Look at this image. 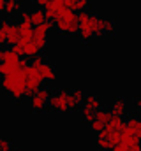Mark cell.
<instances>
[{"label":"cell","mask_w":141,"mask_h":151,"mask_svg":"<svg viewBox=\"0 0 141 151\" xmlns=\"http://www.w3.org/2000/svg\"><path fill=\"white\" fill-rule=\"evenodd\" d=\"M124 128H125V121H124V118L113 116L111 121H109L104 128L97 134L95 144L99 146V150L101 151H111L115 146H118V144L122 142Z\"/></svg>","instance_id":"6da1fadb"},{"label":"cell","mask_w":141,"mask_h":151,"mask_svg":"<svg viewBox=\"0 0 141 151\" xmlns=\"http://www.w3.org/2000/svg\"><path fill=\"white\" fill-rule=\"evenodd\" d=\"M0 86L5 93H9L14 100H21L25 97V76L21 69H16L9 74L2 76Z\"/></svg>","instance_id":"7a4b0ae2"},{"label":"cell","mask_w":141,"mask_h":151,"mask_svg":"<svg viewBox=\"0 0 141 151\" xmlns=\"http://www.w3.org/2000/svg\"><path fill=\"white\" fill-rule=\"evenodd\" d=\"M53 21H55V28L60 34H64V35H76L78 34V14L74 11L64 7Z\"/></svg>","instance_id":"3957f363"},{"label":"cell","mask_w":141,"mask_h":151,"mask_svg":"<svg viewBox=\"0 0 141 151\" xmlns=\"http://www.w3.org/2000/svg\"><path fill=\"white\" fill-rule=\"evenodd\" d=\"M23 76H25V97H32L35 91H39L42 88L44 81L41 79V76L37 74L30 65L23 70Z\"/></svg>","instance_id":"277c9868"},{"label":"cell","mask_w":141,"mask_h":151,"mask_svg":"<svg viewBox=\"0 0 141 151\" xmlns=\"http://www.w3.org/2000/svg\"><path fill=\"white\" fill-rule=\"evenodd\" d=\"M92 18H94V14H90L86 11H83V12L78 14V35L81 37L83 42H88V40H92V37H94V32H92Z\"/></svg>","instance_id":"5b68a950"},{"label":"cell","mask_w":141,"mask_h":151,"mask_svg":"<svg viewBox=\"0 0 141 151\" xmlns=\"http://www.w3.org/2000/svg\"><path fill=\"white\" fill-rule=\"evenodd\" d=\"M20 56L9 47L5 51H2V56H0V76H5L12 70L18 69V63H20Z\"/></svg>","instance_id":"8992f818"},{"label":"cell","mask_w":141,"mask_h":151,"mask_svg":"<svg viewBox=\"0 0 141 151\" xmlns=\"http://www.w3.org/2000/svg\"><path fill=\"white\" fill-rule=\"evenodd\" d=\"M101 109V100L97 95H88L83 99V104H81V116L86 123H90L94 119V113Z\"/></svg>","instance_id":"52a82bcc"},{"label":"cell","mask_w":141,"mask_h":151,"mask_svg":"<svg viewBox=\"0 0 141 151\" xmlns=\"http://www.w3.org/2000/svg\"><path fill=\"white\" fill-rule=\"evenodd\" d=\"M48 107L55 113H67V90H58L48 99Z\"/></svg>","instance_id":"ba28073f"},{"label":"cell","mask_w":141,"mask_h":151,"mask_svg":"<svg viewBox=\"0 0 141 151\" xmlns=\"http://www.w3.org/2000/svg\"><path fill=\"white\" fill-rule=\"evenodd\" d=\"M51 93L53 91L49 88H41L39 91H35L34 95L30 97V107H32V111H35V113L44 111L48 107V99L51 97Z\"/></svg>","instance_id":"9c48e42d"},{"label":"cell","mask_w":141,"mask_h":151,"mask_svg":"<svg viewBox=\"0 0 141 151\" xmlns=\"http://www.w3.org/2000/svg\"><path fill=\"white\" fill-rule=\"evenodd\" d=\"M111 118H113V114L109 113V109H102V107H101L99 111H95V113H94V119L90 121V128H92V132L99 134L106 125L111 121Z\"/></svg>","instance_id":"30bf717a"},{"label":"cell","mask_w":141,"mask_h":151,"mask_svg":"<svg viewBox=\"0 0 141 151\" xmlns=\"http://www.w3.org/2000/svg\"><path fill=\"white\" fill-rule=\"evenodd\" d=\"M35 72L41 76L42 81L53 83V81L57 79V69H55V65H53V63H48V62H42V63L35 69Z\"/></svg>","instance_id":"8fae6325"},{"label":"cell","mask_w":141,"mask_h":151,"mask_svg":"<svg viewBox=\"0 0 141 151\" xmlns=\"http://www.w3.org/2000/svg\"><path fill=\"white\" fill-rule=\"evenodd\" d=\"M125 135H132V137H141V119L138 116H131L125 121V128H124Z\"/></svg>","instance_id":"7c38bea8"},{"label":"cell","mask_w":141,"mask_h":151,"mask_svg":"<svg viewBox=\"0 0 141 151\" xmlns=\"http://www.w3.org/2000/svg\"><path fill=\"white\" fill-rule=\"evenodd\" d=\"M62 9H64V2L62 0H49L44 5V16H46V19L48 21H53Z\"/></svg>","instance_id":"4fadbf2b"},{"label":"cell","mask_w":141,"mask_h":151,"mask_svg":"<svg viewBox=\"0 0 141 151\" xmlns=\"http://www.w3.org/2000/svg\"><path fill=\"white\" fill-rule=\"evenodd\" d=\"M109 113L113 114V116L124 118V116L127 114V100H125L124 97H118V99H115V102L111 104V109H109Z\"/></svg>","instance_id":"5bb4252c"},{"label":"cell","mask_w":141,"mask_h":151,"mask_svg":"<svg viewBox=\"0 0 141 151\" xmlns=\"http://www.w3.org/2000/svg\"><path fill=\"white\" fill-rule=\"evenodd\" d=\"M20 42V32H18V23H11L9 30L5 32V44H9V47H14Z\"/></svg>","instance_id":"9a60e30c"},{"label":"cell","mask_w":141,"mask_h":151,"mask_svg":"<svg viewBox=\"0 0 141 151\" xmlns=\"http://www.w3.org/2000/svg\"><path fill=\"white\" fill-rule=\"evenodd\" d=\"M18 32H20V42L18 44H25V42H30L32 40V34H34L32 25L18 23Z\"/></svg>","instance_id":"2e32d148"},{"label":"cell","mask_w":141,"mask_h":151,"mask_svg":"<svg viewBox=\"0 0 141 151\" xmlns=\"http://www.w3.org/2000/svg\"><path fill=\"white\" fill-rule=\"evenodd\" d=\"M51 27H53V23H51V21H44V23H41V25L34 27V34H32V37L48 39V34H49Z\"/></svg>","instance_id":"e0dca14e"},{"label":"cell","mask_w":141,"mask_h":151,"mask_svg":"<svg viewBox=\"0 0 141 151\" xmlns=\"http://www.w3.org/2000/svg\"><path fill=\"white\" fill-rule=\"evenodd\" d=\"M44 21H48V19H46L42 9L30 11V25H32V27H37V25H41V23H44Z\"/></svg>","instance_id":"ac0fdd59"},{"label":"cell","mask_w":141,"mask_h":151,"mask_svg":"<svg viewBox=\"0 0 141 151\" xmlns=\"http://www.w3.org/2000/svg\"><path fill=\"white\" fill-rule=\"evenodd\" d=\"M92 32H94V37L104 35V32H102V18H99V16L92 18Z\"/></svg>","instance_id":"d6986e66"},{"label":"cell","mask_w":141,"mask_h":151,"mask_svg":"<svg viewBox=\"0 0 141 151\" xmlns=\"http://www.w3.org/2000/svg\"><path fill=\"white\" fill-rule=\"evenodd\" d=\"M20 9V0H5V7H4V12L7 16H12L16 14V11Z\"/></svg>","instance_id":"ffe728a7"},{"label":"cell","mask_w":141,"mask_h":151,"mask_svg":"<svg viewBox=\"0 0 141 151\" xmlns=\"http://www.w3.org/2000/svg\"><path fill=\"white\" fill-rule=\"evenodd\" d=\"M115 28H116V25H115L113 21H109V19H102V32H104V35L113 34Z\"/></svg>","instance_id":"44dd1931"},{"label":"cell","mask_w":141,"mask_h":151,"mask_svg":"<svg viewBox=\"0 0 141 151\" xmlns=\"http://www.w3.org/2000/svg\"><path fill=\"white\" fill-rule=\"evenodd\" d=\"M78 109H79V104L74 100L70 91H67V111H78Z\"/></svg>","instance_id":"7402d4cb"},{"label":"cell","mask_w":141,"mask_h":151,"mask_svg":"<svg viewBox=\"0 0 141 151\" xmlns=\"http://www.w3.org/2000/svg\"><path fill=\"white\" fill-rule=\"evenodd\" d=\"M12 150H14L12 142L7 141V139H2V137H0V151H12Z\"/></svg>","instance_id":"603a6c76"},{"label":"cell","mask_w":141,"mask_h":151,"mask_svg":"<svg viewBox=\"0 0 141 151\" xmlns=\"http://www.w3.org/2000/svg\"><path fill=\"white\" fill-rule=\"evenodd\" d=\"M70 95L74 97V100H76L79 106L83 104V99H85V95H83V91H81V90H72V91H70Z\"/></svg>","instance_id":"cb8c5ba5"},{"label":"cell","mask_w":141,"mask_h":151,"mask_svg":"<svg viewBox=\"0 0 141 151\" xmlns=\"http://www.w3.org/2000/svg\"><path fill=\"white\" fill-rule=\"evenodd\" d=\"M20 23H25V25H30V11H23L20 12Z\"/></svg>","instance_id":"d4e9b609"},{"label":"cell","mask_w":141,"mask_h":151,"mask_svg":"<svg viewBox=\"0 0 141 151\" xmlns=\"http://www.w3.org/2000/svg\"><path fill=\"white\" fill-rule=\"evenodd\" d=\"M111 151H131V150H129V148H125L124 144H118V146H115Z\"/></svg>","instance_id":"484cf974"},{"label":"cell","mask_w":141,"mask_h":151,"mask_svg":"<svg viewBox=\"0 0 141 151\" xmlns=\"http://www.w3.org/2000/svg\"><path fill=\"white\" fill-rule=\"evenodd\" d=\"M34 2L37 4V5H39V7H44V5H46V4H48L49 0H34Z\"/></svg>","instance_id":"4316f807"},{"label":"cell","mask_w":141,"mask_h":151,"mask_svg":"<svg viewBox=\"0 0 141 151\" xmlns=\"http://www.w3.org/2000/svg\"><path fill=\"white\" fill-rule=\"evenodd\" d=\"M2 44H5V32L0 30V46H2Z\"/></svg>","instance_id":"83f0119b"},{"label":"cell","mask_w":141,"mask_h":151,"mask_svg":"<svg viewBox=\"0 0 141 151\" xmlns=\"http://www.w3.org/2000/svg\"><path fill=\"white\" fill-rule=\"evenodd\" d=\"M4 7H5V0H0V12H4Z\"/></svg>","instance_id":"f1b7e54d"},{"label":"cell","mask_w":141,"mask_h":151,"mask_svg":"<svg viewBox=\"0 0 141 151\" xmlns=\"http://www.w3.org/2000/svg\"><path fill=\"white\" fill-rule=\"evenodd\" d=\"M0 56H2V49H0Z\"/></svg>","instance_id":"f546056e"}]
</instances>
